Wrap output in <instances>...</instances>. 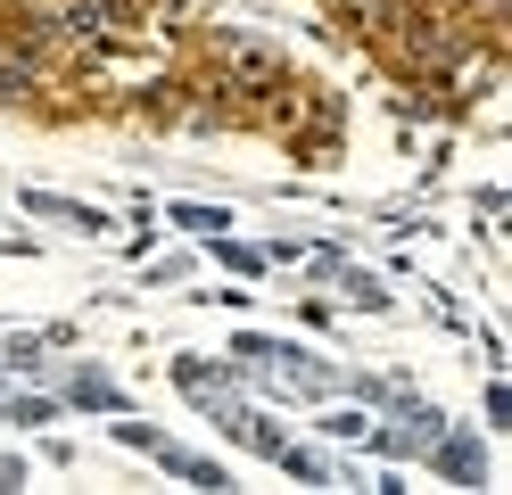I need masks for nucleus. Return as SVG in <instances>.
I'll return each mask as SVG.
<instances>
[{
	"label": "nucleus",
	"instance_id": "nucleus-1",
	"mask_svg": "<svg viewBox=\"0 0 512 495\" xmlns=\"http://www.w3.org/2000/svg\"><path fill=\"white\" fill-rule=\"evenodd\" d=\"M438 471H455L463 487H479V479H488V462H479L471 438H438Z\"/></svg>",
	"mask_w": 512,
	"mask_h": 495
}]
</instances>
